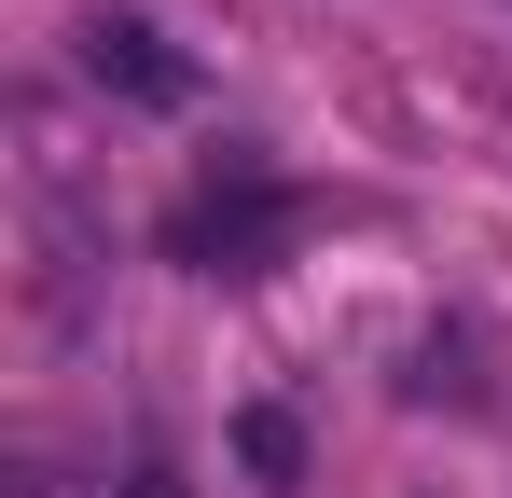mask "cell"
Segmentation results:
<instances>
[{"mask_svg":"<svg viewBox=\"0 0 512 498\" xmlns=\"http://www.w3.org/2000/svg\"><path fill=\"white\" fill-rule=\"evenodd\" d=\"M291 194L277 180H208V194H180V222H167V249L194 263V277H263L277 249H291Z\"/></svg>","mask_w":512,"mask_h":498,"instance_id":"6da1fadb","label":"cell"},{"mask_svg":"<svg viewBox=\"0 0 512 498\" xmlns=\"http://www.w3.org/2000/svg\"><path fill=\"white\" fill-rule=\"evenodd\" d=\"M84 70L111 83V97H139V111H180V97H194V70H180L139 14H97V28H84Z\"/></svg>","mask_w":512,"mask_h":498,"instance_id":"7a4b0ae2","label":"cell"},{"mask_svg":"<svg viewBox=\"0 0 512 498\" xmlns=\"http://www.w3.org/2000/svg\"><path fill=\"white\" fill-rule=\"evenodd\" d=\"M111 498H194V485H180L167 457H153V443H139V457H125V485H111Z\"/></svg>","mask_w":512,"mask_h":498,"instance_id":"3957f363","label":"cell"}]
</instances>
